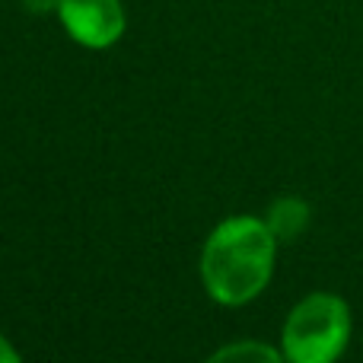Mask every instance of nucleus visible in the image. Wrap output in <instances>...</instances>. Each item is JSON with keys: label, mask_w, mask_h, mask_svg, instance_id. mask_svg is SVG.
<instances>
[{"label": "nucleus", "mask_w": 363, "mask_h": 363, "mask_svg": "<svg viewBox=\"0 0 363 363\" xmlns=\"http://www.w3.org/2000/svg\"><path fill=\"white\" fill-rule=\"evenodd\" d=\"M351 338V309L335 294H309L284 322V357L290 363H332Z\"/></svg>", "instance_id": "nucleus-2"}, {"label": "nucleus", "mask_w": 363, "mask_h": 363, "mask_svg": "<svg viewBox=\"0 0 363 363\" xmlns=\"http://www.w3.org/2000/svg\"><path fill=\"white\" fill-rule=\"evenodd\" d=\"M16 360H19V354L13 351L10 341H6L4 335H0V363H16Z\"/></svg>", "instance_id": "nucleus-7"}, {"label": "nucleus", "mask_w": 363, "mask_h": 363, "mask_svg": "<svg viewBox=\"0 0 363 363\" xmlns=\"http://www.w3.org/2000/svg\"><path fill=\"white\" fill-rule=\"evenodd\" d=\"M277 239L258 217H230L207 236L201 252V281L220 306L255 300L271 281Z\"/></svg>", "instance_id": "nucleus-1"}, {"label": "nucleus", "mask_w": 363, "mask_h": 363, "mask_svg": "<svg viewBox=\"0 0 363 363\" xmlns=\"http://www.w3.org/2000/svg\"><path fill=\"white\" fill-rule=\"evenodd\" d=\"M64 29L86 48H108L125 35V6L121 0H61L57 6Z\"/></svg>", "instance_id": "nucleus-3"}, {"label": "nucleus", "mask_w": 363, "mask_h": 363, "mask_svg": "<svg viewBox=\"0 0 363 363\" xmlns=\"http://www.w3.org/2000/svg\"><path fill=\"white\" fill-rule=\"evenodd\" d=\"M277 242H294L303 230L309 226V204L303 198H277L268 211V220Z\"/></svg>", "instance_id": "nucleus-4"}, {"label": "nucleus", "mask_w": 363, "mask_h": 363, "mask_svg": "<svg viewBox=\"0 0 363 363\" xmlns=\"http://www.w3.org/2000/svg\"><path fill=\"white\" fill-rule=\"evenodd\" d=\"M284 357V351L262 345V341H233V345L213 351L211 360H264V363H277Z\"/></svg>", "instance_id": "nucleus-5"}, {"label": "nucleus", "mask_w": 363, "mask_h": 363, "mask_svg": "<svg viewBox=\"0 0 363 363\" xmlns=\"http://www.w3.org/2000/svg\"><path fill=\"white\" fill-rule=\"evenodd\" d=\"M26 6H29L32 13H57L61 0H26Z\"/></svg>", "instance_id": "nucleus-6"}]
</instances>
